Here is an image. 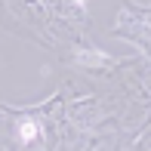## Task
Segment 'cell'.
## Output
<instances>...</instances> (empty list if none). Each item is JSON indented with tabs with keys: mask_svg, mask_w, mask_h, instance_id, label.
Listing matches in <instances>:
<instances>
[{
	"mask_svg": "<svg viewBox=\"0 0 151 151\" xmlns=\"http://www.w3.org/2000/svg\"><path fill=\"white\" fill-rule=\"evenodd\" d=\"M74 3H77V6H83V3H86V0H74Z\"/></svg>",
	"mask_w": 151,
	"mask_h": 151,
	"instance_id": "3",
	"label": "cell"
},
{
	"mask_svg": "<svg viewBox=\"0 0 151 151\" xmlns=\"http://www.w3.org/2000/svg\"><path fill=\"white\" fill-rule=\"evenodd\" d=\"M80 62L83 65H93V62L99 65V62H108V59H105V52H80Z\"/></svg>",
	"mask_w": 151,
	"mask_h": 151,
	"instance_id": "2",
	"label": "cell"
},
{
	"mask_svg": "<svg viewBox=\"0 0 151 151\" xmlns=\"http://www.w3.org/2000/svg\"><path fill=\"white\" fill-rule=\"evenodd\" d=\"M37 136H40V127L34 120H22V123H19V139H22L25 145H31Z\"/></svg>",
	"mask_w": 151,
	"mask_h": 151,
	"instance_id": "1",
	"label": "cell"
}]
</instances>
